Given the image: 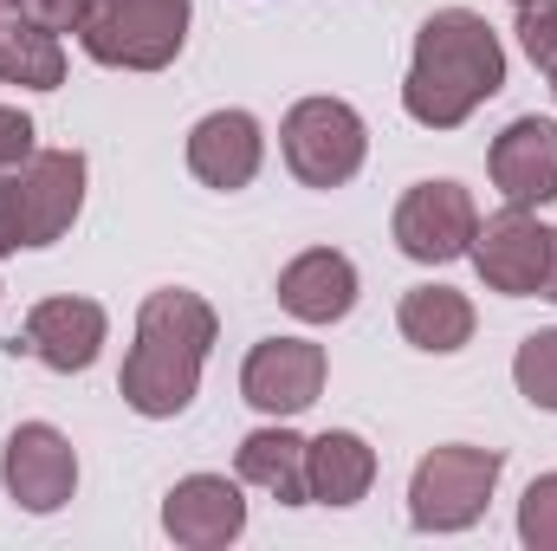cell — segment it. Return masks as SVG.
Segmentation results:
<instances>
[{"label": "cell", "mask_w": 557, "mask_h": 551, "mask_svg": "<svg viewBox=\"0 0 557 551\" xmlns=\"http://www.w3.org/2000/svg\"><path fill=\"white\" fill-rule=\"evenodd\" d=\"M85 156L78 149H33L26 169L13 175L20 188V228H26V247H52L72 234L78 208H85Z\"/></svg>", "instance_id": "11"}, {"label": "cell", "mask_w": 557, "mask_h": 551, "mask_svg": "<svg viewBox=\"0 0 557 551\" xmlns=\"http://www.w3.org/2000/svg\"><path fill=\"white\" fill-rule=\"evenodd\" d=\"M278 156L305 188H344L370 156V131L344 98H298L278 124Z\"/></svg>", "instance_id": "5"}, {"label": "cell", "mask_w": 557, "mask_h": 551, "mask_svg": "<svg viewBox=\"0 0 557 551\" xmlns=\"http://www.w3.org/2000/svg\"><path fill=\"white\" fill-rule=\"evenodd\" d=\"M0 487L20 513L46 519L78 493V454L52 421H20L0 448Z\"/></svg>", "instance_id": "7"}, {"label": "cell", "mask_w": 557, "mask_h": 551, "mask_svg": "<svg viewBox=\"0 0 557 551\" xmlns=\"http://www.w3.org/2000/svg\"><path fill=\"white\" fill-rule=\"evenodd\" d=\"M234 474H240V487L273 493L278 506H311V487H305V434L285 428V421L253 428L234 448Z\"/></svg>", "instance_id": "17"}, {"label": "cell", "mask_w": 557, "mask_h": 551, "mask_svg": "<svg viewBox=\"0 0 557 551\" xmlns=\"http://www.w3.org/2000/svg\"><path fill=\"white\" fill-rule=\"evenodd\" d=\"M7 13H13V0H0V20H7Z\"/></svg>", "instance_id": "27"}, {"label": "cell", "mask_w": 557, "mask_h": 551, "mask_svg": "<svg viewBox=\"0 0 557 551\" xmlns=\"http://www.w3.org/2000/svg\"><path fill=\"white\" fill-rule=\"evenodd\" d=\"M480 279H486V292H499V298H532L539 285H545V260H552V228L532 215V208H499L493 221H480V234H473V254H467Z\"/></svg>", "instance_id": "9"}, {"label": "cell", "mask_w": 557, "mask_h": 551, "mask_svg": "<svg viewBox=\"0 0 557 551\" xmlns=\"http://www.w3.org/2000/svg\"><path fill=\"white\" fill-rule=\"evenodd\" d=\"M519 46H525V59L552 78L557 72V0H519Z\"/></svg>", "instance_id": "22"}, {"label": "cell", "mask_w": 557, "mask_h": 551, "mask_svg": "<svg viewBox=\"0 0 557 551\" xmlns=\"http://www.w3.org/2000/svg\"><path fill=\"white\" fill-rule=\"evenodd\" d=\"M539 292L557 305V228H552V260H545V285H539Z\"/></svg>", "instance_id": "26"}, {"label": "cell", "mask_w": 557, "mask_h": 551, "mask_svg": "<svg viewBox=\"0 0 557 551\" xmlns=\"http://www.w3.org/2000/svg\"><path fill=\"white\" fill-rule=\"evenodd\" d=\"M486 175L512 208L557 201V118H512L486 149Z\"/></svg>", "instance_id": "13"}, {"label": "cell", "mask_w": 557, "mask_h": 551, "mask_svg": "<svg viewBox=\"0 0 557 551\" xmlns=\"http://www.w3.org/2000/svg\"><path fill=\"white\" fill-rule=\"evenodd\" d=\"M0 85H20V91H59L65 85V46L59 33L7 13L0 20Z\"/></svg>", "instance_id": "19"}, {"label": "cell", "mask_w": 557, "mask_h": 551, "mask_svg": "<svg viewBox=\"0 0 557 551\" xmlns=\"http://www.w3.org/2000/svg\"><path fill=\"white\" fill-rule=\"evenodd\" d=\"M512 383L532 409H552L557 415V331H532L512 357Z\"/></svg>", "instance_id": "20"}, {"label": "cell", "mask_w": 557, "mask_h": 551, "mask_svg": "<svg viewBox=\"0 0 557 551\" xmlns=\"http://www.w3.org/2000/svg\"><path fill=\"white\" fill-rule=\"evenodd\" d=\"M305 487L311 506H357L376 487V448L357 428H324L318 441H305Z\"/></svg>", "instance_id": "16"}, {"label": "cell", "mask_w": 557, "mask_h": 551, "mask_svg": "<svg viewBox=\"0 0 557 551\" xmlns=\"http://www.w3.org/2000/svg\"><path fill=\"white\" fill-rule=\"evenodd\" d=\"M519 539L532 551H557V474H539L519 500Z\"/></svg>", "instance_id": "21"}, {"label": "cell", "mask_w": 557, "mask_h": 551, "mask_svg": "<svg viewBox=\"0 0 557 551\" xmlns=\"http://www.w3.org/2000/svg\"><path fill=\"white\" fill-rule=\"evenodd\" d=\"M260 162H267V131H260L253 111H208L188 131V175L201 188L234 195V188H247L260 175Z\"/></svg>", "instance_id": "14"}, {"label": "cell", "mask_w": 557, "mask_h": 551, "mask_svg": "<svg viewBox=\"0 0 557 551\" xmlns=\"http://www.w3.org/2000/svg\"><path fill=\"white\" fill-rule=\"evenodd\" d=\"M552 98H557V72H552Z\"/></svg>", "instance_id": "28"}, {"label": "cell", "mask_w": 557, "mask_h": 551, "mask_svg": "<svg viewBox=\"0 0 557 551\" xmlns=\"http://www.w3.org/2000/svg\"><path fill=\"white\" fill-rule=\"evenodd\" d=\"M20 20L46 26V33H85V20L98 13V0H13Z\"/></svg>", "instance_id": "23"}, {"label": "cell", "mask_w": 557, "mask_h": 551, "mask_svg": "<svg viewBox=\"0 0 557 551\" xmlns=\"http://www.w3.org/2000/svg\"><path fill=\"white\" fill-rule=\"evenodd\" d=\"M104 338H111L104 305H98V298L65 292V298H39V305L26 311V325H20V338H13L7 351H26V357H39L46 370L78 377V370H91V364H98Z\"/></svg>", "instance_id": "10"}, {"label": "cell", "mask_w": 557, "mask_h": 551, "mask_svg": "<svg viewBox=\"0 0 557 551\" xmlns=\"http://www.w3.org/2000/svg\"><path fill=\"white\" fill-rule=\"evenodd\" d=\"M389 234H396V247L421 260V267H447V260H467L473 254V234H480V208H473V195L460 188V182H416L403 201H396V215H389Z\"/></svg>", "instance_id": "6"}, {"label": "cell", "mask_w": 557, "mask_h": 551, "mask_svg": "<svg viewBox=\"0 0 557 551\" xmlns=\"http://www.w3.org/2000/svg\"><path fill=\"white\" fill-rule=\"evenodd\" d=\"M221 338V318L201 292L188 285H162L149 292L137 311V338H131V357H124V403L143 421H169L195 403L201 390V370H208V351Z\"/></svg>", "instance_id": "2"}, {"label": "cell", "mask_w": 557, "mask_h": 551, "mask_svg": "<svg viewBox=\"0 0 557 551\" xmlns=\"http://www.w3.org/2000/svg\"><path fill=\"white\" fill-rule=\"evenodd\" d=\"M506 91V46L473 7H441L416 33V59L403 78V111L421 131H460L486 98Z\"/></svg>", "instance_id": "1"}, {"label": "cell", "mask_w": 557, "mask_h": 551, "mask_svg": "<svg viewBox=\"0 0 557 551\" xmlns=\"http://www.w3.org/2000/svg\"><path fill=\"white\" fill-rule=\"evenodd\" d=\"M512 7H519V0H512Z\"/></svg>", "instance_id": "29"}, {"label": "cell", "mask_w": 557, "mask_h": 551, "mask_svg": "<svg viewBox=\"0 0 557 551\" xmlns=\"http://www.w3.org/2000/svg\"><path fill=\"white\" fill-rule=\"evenodd\" d=\"M396 325H403V338L428 351V357H454V351H467L473 344V298L467 292H454V285H409L403 292V305H396Z\"/></svg>", "instance_id": "18"}, {"label": "cell", "mask_w": 557, "mask_h": 551, "mask_svg": "<svg viewBox=\"0 0 557 551\" xmlns=\"http://www.w3.org/2000/svg\"><path fill=\"white\" fill-rule=\"evenodd\" d=\"M278 305H285L298 325H337V318H350V305H357V267H350V254L311 247V254L285 260V273H278Z\"/></svg>", "instance_id": "15"}, {"label": "cell", "mask_w": 557, "mask_h": 551, "mask_svg": "<svg viewBox=\"0 0 557 551\" xmlns=\"http://www.w3.org/2000/svg\"><path fill=\"white\" fill-rule=\"evenodd\" d=\"M20 247H26V228H20V188H13V175H0V260L20 254Z\"/></svg>", "instance_id": "25"}, {"label": "cell", "mask_w": 557, "mask_h": 551, "mask_svg": "<svg viewBox=\"0 0 557 551\" xmlns=\"http://www.w3.org/2000/svg\"><path fill=\"white\" fill-rule=\"evenodd\" d=\"M506 454L499 448H473V441H447L434 454H421L409 474V519L416 532H467L486 519L493 493H499Z\"/></svg>", "instance_id": "3"}, {"label": "cell", "mask_w": 557, "mask_h": 551, "mask_svg": "<svg viewBox=\"0 0 557 551\" xmlns=\"http://www.w3.org/2000/svg\"><path fill=\"white\" fill-rule=\"evenodd\" d=\"M162 532L188 551L234 546V539L247 532L240 474H234V480H227V474H188V480H175L169 500H162Z\"/></svg>", "instance_id": "12"}, {"label": "cell", "mask_w": 557, "mask_h": 551, "mask_svg": "<svg viewBox=\"0 0 557 551\" xmlns=\"http://www.w3.org/2000/svg\"><path fill=\"white\" fill-rule=\"evenodd\" d=\"M188 20H195L188 0H98L78 46H85V59H98L111 72H162L182 59Z\"/></svg>", "instance_id": "4"}, {"label": "cell", "mask_w": 557, "mask_h": 551, "mask_svg": "<svg viewBox=\"0 0 557 551\" xmlns=\"http://www.w3.org/2000/svg\"><path fill=\"white\" fill-rule=\"evenodd\" d=\"M324 377H331L324 344H311V338H260L247 351V364H240V396L260 415H273V421H292V415H305L324 396Z\"/></svg>", "instance_id": "8"}, {"label": "cell", "mask_w": 557, "mask_h": 551, "mask_svg": "<svg viewBox=\"0 0 557 551\" xmlns=\"http://www.w3.org/2000/svg\"><path fill=\"white\" fill-rule=\"evenodd\" d=\"M39 131H33V118L26 111H13V105H0V175H20L26 169V156L39 149Z\"/></svg>", "instance_id": "24"}]
</instances>
